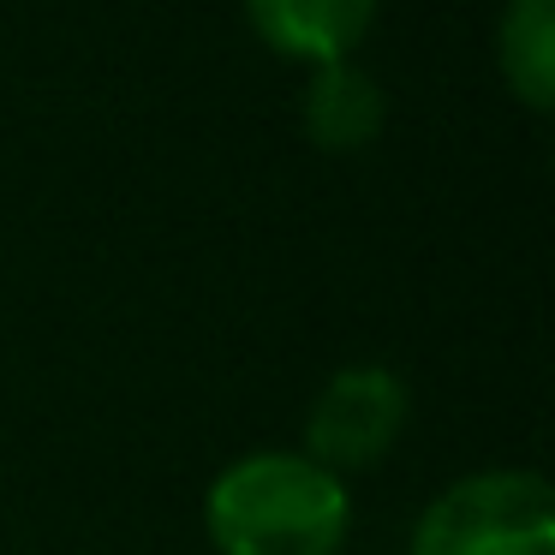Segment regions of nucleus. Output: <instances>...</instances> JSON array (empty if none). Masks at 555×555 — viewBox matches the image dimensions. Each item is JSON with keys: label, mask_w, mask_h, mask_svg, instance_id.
<instances>
[{"label": "nucleus", "mask_w": 555, "mask_h": 555, "mask_svg": "<svg viewBox=\"0 0 555 555\" xmlns=\"http://www.w3.org/2000/svg\"><path fill=\"white\" fill-rule=\"evenodd\" d=\"M204 538L216 555H340L352 495L299 448H251L209 478Z\"/></svg>", "instance_id": "nucleus-1"}, {"label": "nucleus", "mask_w": 555, "mask_h": 555, "mask_svg": "<svg viewBox=\"0 0 555 555\" xmlns=\"http://www.w3.org/2000/svg\"><path fill=\"white\" fill-rule=\"evenodd\" d=\"M495 73L526 114L555 108V0H502V13H495Z\"/></svg>", "instance_id": "nucleus-6"}, {"label": "nucleus", "mask_w": 555, "mask_h": 555, "mask_svg": "<svg viewBox=\"0 0 555 555\" xmlns=\"http://www.w3.org/2000/svg\"><path fill=\"white\" fill-rule=\"evenodd\" d=\"M383 0H245V25L281 61H299L305 73L328 61H352L376 25Z\"/></svg>", "instance_id": "nucleus-4"}, {"label": "nucleus", "mask_w": 555, "mask_h": 555, "mask_svg": "<svg viewBox=\"0 0 555 555\" xmlns=\"http://www.w3.org/2000/svg\"><path fill=\"white\" fill-rule=\"evenodd\" d=\"M299 126L317 150L328 156H352V150H371L388 126V96L376 85V73H364L359 54L352 61H328L305 73L299 90Z\"/></svg>", "instance_id": "nucleus-5"}, {"label": "nucleus", "mask_w": 555, "mask_h": 555, "mask_svg": "<svg viewBox=\"0 0 555 555\" xmlns=\"http://www.w3.org/2000/svg\"><path fill=\"white\" fill-rule=\"evenodd\" d=\"M406 424H412V388L388 364H340L305 412L299 454L347 483L352 472L383 466L400 448Z\"/></svg>", "instance_id": "nucleus-3"}, {"label": "nucleus", "mask_w": 555, "mask_h": 555, "mask_svg": "<svg viewBox=\"0 0 555 555\" xmlns=\"http://www.w3.org/2000/svg\"><path fill=\"white\" fill-rule=\"evenodd\" d=\"M406 555H555V490L531 466H483L442 483Z\"/></svg>", "instance_id": "nucleus-2"}]
</instances>
